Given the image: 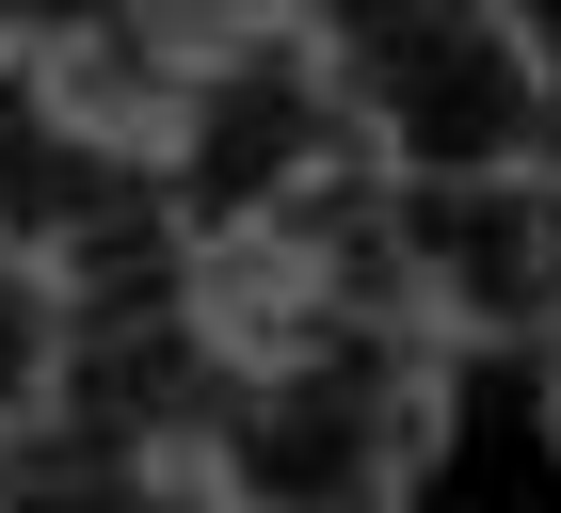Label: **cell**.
<instances>
[{
	"label": "cell",
	"mask_w": 561,
	"mask_h": 513,
	"mask_svg": "<svg viewBox=\"0 0 561 513\" xmlns=\"http://www.w3.org/2000/svg\"><path fill=\"white\" fill-rule=\"evenodd\" d=\"M386 176H514L561 161V48L529 0H273Z\"/></svg>",
	"instance_id": "2"
},
{
	"label": "cell",
	"mask_w": 561,
	"mask_h": 513,
	"mask_svg": "<svg viewBox=\"0 0 561 513\" xmlns=\"http://www.w3.org/2000/svg\"><path fill=\"white\" fill-rule=\"evenodd\" d=\"M48 369H65V289L0 256V433H16V418L48 401Z\"/></svg>",
	"instance_id": "6"
},
{
	"label": "cell",
	"mask_w": 561,
	"mask_h": 513,
	"mask_svg": "<svg viewBox=\"0 0 561 513\" xmlns=\"http://www.w3.org/2000/svg\"><path fill=\"white\" fill-rule=\"evenodd\" d=\"M113 209H145V145L81 128V96L48 65H0V256L16 273H65Z\"/></svg>",
	"instance_id": "5"
},
{
	"label": "cell",
	"mask_w": 561,
	"mask_h": 513,
	"mask_svg": "<svg viewBox=\"0 0 561 513\" xmlns=\"http://www.w3.org/2000/svg\"><path fill=\"white\" fill-rule=\"evenodd\" d=\"M401 321L449 369L466 353H561V161L514 176H386Z\"/></svg>",
	"instance_id": "4"
},
{
	"label": "cell",
	"mask_w": 561,
	"mask_h": 513,
	"mask_svg": "<svg viewBox=\"0 0 561 513\" xmlns=\"http://www.w3.org/2000/svg\"><path fill=\"white\" fill-rule=\"evenodd\" d=\"M81 16H96V0H0V65H48Z\"/></svg>",
	"instance_id": "7"
},
{
	"label": "cell",
	"mask_w": 561,
	"mask_h": 513,
	"mask_svg": "<svg viewBox=\"0 0 561 513\" xmlns=\"http://www.w3.org/2000/svg\"><path fill=\"white\" fill-rule=\"evenodd\" d=\"M337 161H369V145H353V113L321 96V65L273 33V0H225L209 48H193V81H176V113L145 128V193L176 209V241L193 256L257 241V225L289 209V193H321Z\"/></svg>",
	"instance_id": "3"
},
{
	"label": "cell",
	"mask_w": 561,
	"mask_h": 513,
	"mask_svg": "<svg viewBox=\"0 0 561 513\" xmlns=\"http://www.w3.org/2000/svg\"><path fill=\"white\" fill-rule=\"evenodd\" d=\"M546 449H561V353H546Z\"/></svg>",
	"instance_id": "8"
},
{
	"label": "cell",
	"mask_w": 561,
	"mask_h": 513,
	"mask_svg": "<svg viewBox=\"0 0 561 513\" xmlns=\"http://www.w3.org/2000/svg\"><path fill=\"white\" fill-rule=\"evenodd\" d=\"M225 321V401H209V481L225 513H401L449 449V353L401 305H209Z\"/></svg>",
	"instance_id": "1"
}]
</instances>
